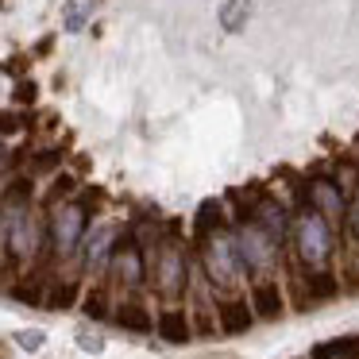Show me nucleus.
<instances>
[{"label":"nucleus","mask_w":359,"mask_h":359,"mask_svg":"<svg viewBox=\"0 0 359 359\" xmlns=\"http://www.w3.org/2000/svg\"><path fill=\"white\" fill-rule=\"evenodd\" d=\"M89 220H93V189H86V194H78L74 201H66V205H58L55 212H47L50 259L66 263V259L78 255L86 236H89V228H93Z\"/></svg>","instance_id":"obj_1"},{"label":"nucleus","mask_w":359,"mask_h":359,"mask_svg":"<svg viewBox=\"0 0 359 359\" xmlns=\"http://www.w3.org/2000/svg\"><path fill=\"white\" fill-rule=\"evenodd\" d=\"M290 243H294V259L302 271H328L336 251V228L320 212L297 209L294 228H290Z\"/></svg>","instance_id":"obj_2"},{"label":"nucleus","mask_w":359,"mask_h":359,"mask_svg":"<svg viewBox=\"0 0 359 359\" xmlns=\"http://www.w3.org/2000/svg\"><path fill=\"white\" fill-rule=\"evenodd\" d=\"M151 286H155L158 297H166L170 305L189 294V255L178 243V220L166 228V236L155 243V251H151Z\"/></svg>","instance_id":"obj_3"},{"label":"nucleus","mask_w":359,"mask_h":359,"mask_svg":"<svg viewBox=\"0 0 359 359\" xmlns=\"http://www.w3.org/2000/svg\"><path fill=\"white\" fill-rule=\"evenodd\" d=\"M197 255H201V271H205V278H209V286L212 290H224V297L236 294V286L248 278L232 228H228V232H220V236H212L209 243H201V248H197Z\"/></svg>","instance_id":"obj_4"},{"label":"nucleus","mask_w":359,"mask_h":359,"mask_svg":"<svg viewBox=\"0 0 359 359\" xmlns=\"http://www.w3.org/2000/svg\"><path fill=\"white\" fill-rule=\"evenodd\" d=\"M232 236H236V248H240V259H243V271H248L251 282L259 278H271L282 263V243L274 236H266L255 220L248 224H232Z\"/></svg>","instance_id":"obj_5"},{"label":"nucleus","mask_w":359,"mask_h":359,"mask_svg":"<svg viewBox=\"0 0 359 359\" xmlns=\"http://www.w3.org/2000/svg\"><path fill=\"white\" fill-rule=\"evenodd\" d=\"M151 278V255L132 232L120 240L116 255H112V266H109V286H120L128 297H135V290Z\"/></svg>","instance_id":"obj_6"},{"label":"nucleus","mask_w":359,"mask_h":359,"mask_svg":"<svg viewBox=\"0 0 359 359\" xmlns=\"http://www.w3.org/2000/svg\"><path fill=\"white\" fill-rule=\"evenodd\" d=\"M120 240H124V236H120V224H112V220H97V224L89 228L86 243H81V271H86L89 278L109 274Z\"/></svg>","instance_id":"obj_7"},{"label":"nucleus","mask_w":359,"mask_h":359,"mask_svg":"<svg viewBox=\"0 0 359 359\" xmlns=\"http://www.w3.org/2000/svg\"><path fill=\"white\" fill-rule=\"evenodd\" d=\"M305 209L320 212L332 228L348 224V194L336 178H325V174H313L309 189H305Z\"/></svg>","instance_id":"obj_8"},{"label":"nucleus","mask_w":359,"mask_h":359,"mask_svg":"<svg viewBox=\"0 0 359 359\" xmlns=\"http://www.w3.org/2000/svg\"><path fill=\"white\" fill-rule=\"evenodd\" d=\"M228 228H232V220H228V201H220V197H205V201L197 205V212H194V248L209 243L212 236L228 232Z\"/></svg>","instance_id":"obj_9"},{"label":"nucleus","mask_w":359,"mask_h":359,"mask_svg":"<svg viewBox=\"0 0 359 359\" xmlns=\"http://www.w3.org/2000/svg\"><path fill=\"white\" fill-rule=\"evenodd\" d=\"M294 290H297V309H309V305L340 297V278L332 271H302Z\"/></svg>","instance_id":"obj_10"},{"label":"nucleus","mask_w":359,"mask_h":359,"mask_svg":"<svg viewBox=\"0 0 359 359\" xmlns=\"http://www.w3.org/2000/svg\"><path fill=\"white\" fill-rule=\"evenodd\" d=\"M248 302H251V309H255V320H282L286 317V290L278 286V278L251 282Z\"/></svg>","instance_id":"obj_11"},{"label":"nucleus","mask_w":359,"mask_h":359,"mask_svg":"<svg viewBox=\"0 0 359 359\" xmlns=\"http://www.w3.org/2000/svg\"><path fill=\"white\" fill-rule=\"evenodd\" d=\"M251 325H255V309L243 294H228L217 302V328L224 336H243Z\"/></svg>","instance_id":"obj_12"},{"label":"nucleus","mask_w":359,"mask_h":359,"mask_svg":"<svg viewBox=\"0 0 359 359\" xmlns=\"http://www.w3.org/2000/svg\"><path fill=\"white\" fill-rule=\"evenodd\" d=\"M155 332H158V340L182 348V344H189V340H194V332H197L194 313L182 309V305H166V309L155 317Z\"/></svg>","instance_id":"obj_13"},{"label":"nucleus","mask_w":359,"mask_h":359,"mask_svg":"<svg viewBox=\"0 0 359 359\" xmlns=\"http://www.w3.org/2000/svg\"><path fill=\"white\" fill-rule=\"evenodd\" d=\"M112 320H116L124 332H140V336L155 332V317H151V309L140 302V297H124V302L112 309Z\"/></svg>","instance_id":"obj_14"},{"label":"nucleus","mask_w":359,"mask_h":359,"mask_svg":"<svg viewBox=\"0 0 359 359\" xmlns=\"http://www.w3.org/2000/svg\"><path fill=\"white\" fill-rule=\"evenodd\" d=\"M81 297H86V290H81V282H78V278H50L47 309H55V313L74 309V305H81Z\"/></svg>","instance_id":"obj_15"},{"label":"nucleus","mask_w":359,"mask_h":359,"mask_svg":"<svg viewBox=\"0 0 359 359\" xmlns=\"http://www.w3.org/2000/svg\"><path fill=\"white\" fill-rule=\"evenodd\" d=\"M0 205L4 209H32L35 205V178L32 174H16L8 186L0 189Z\"/></svg>","instance_id":"obj_16"},{"label":"nucleus","mask_w":359,"mask_h":359,"mask_svg":"<svg viewBox=\"0 0 359 359\" xmlns=\"http://www.w3.org/2000/svg\"><path fill=\"white\" fill-rule=\"evenodd\" d=\"M47 290H50V278H43V274H24V278L12 282L8 294L24 305H47Z\"/></svg>","instance_id":"obj_17"},{"label":"nucleus","mask_w":359,"mask_h":359,"mask_svg":"<svg viewBox=\"0 0 359 359\" xmlns=\"http://www.w3.org/2000/svg\"><path fill=\"white\" fill-rule=\"evenodd\" d=\"M112 290H109V282H97V286H89L86 290V297H81V313H86L89 320H104V317H112Z\"/></svg>","instance_id":"obj_18"},{"label":"nucleus","mask_w":359,"mask_h":359,"mask_svg":"<svg viewBox=\"0 0 359 359\" xmlns=\"http://www.w3.org/2000/svg\"><path fill=\"white\" fill-rule=\"evenodd\" d=\"M97 12V0H66L62 8V32L66 35H81L89 27V20H93Z\"/></svg>","instance_id":"obj_19"},{"label":"nucleus","mask_w":359,"mask_h":359,"mask_svg":"<svg viewBox=\"0 0 359 359\" xmlns=\"http://www.w3.org/2000/svg\"><path fill=\"white\" fill-rule=\"evenodd\" d=\"M74 197H78V178L62 170V174H55V178H50V189L43 194V209H47V212H55L58 205L74 201Z\"/></svg>","instance_id":"obj_20"},{"label":"nucleus","mask_w":359,"mask_h":359,"mask_svg":"<svg viewBox=\"0 0 359 359\" xmlns=\"http://www.w3.org/2000/svg\"><path fill=\"white\" fill-rule=\"evenodd\" d=\"M309 359H359V336H336L309 351Z\"/></svg>","instance_id":"obj_21"},{"label":"nucleus","mask_w":359,"mask_h":359,"mask_svg":"<svg viewBox=\"0 0 359 359\" xmlns=\"http://www.w3.org/2000/svg\"><path fill=\"white\" fill-rule=\"evenodd\" d=\"M248 12H251V4L248 0H232L224 12H220V24L228 27V32H240V24L248 20Z\"/></svg>","instance_id":"obj_22"},{"label":"nucleus","mask_w":359,"mask_h":359,"mask_svg":"<svg viewBox=\"0 0 359 359\" xmlns=\"http://www.w3.org/2000/svg\"><path fill=\"white\" fill-rule=\"evenodd\" d=\"M62 151H43V155L39 158H35V163H32V178H35V174H50V170H55V166L58 163H62Z\"/></svg>","instance_id":"obj_23"},{"label":"nucleus","mask_w":359,"mask_h":359,"mask_svg":"<svg viewBox=\"0 0 359 359\" xmlns=\"http://www.w3.org/2000/svg\"><path fill=\"white\" fill-rule=\"evenodd\" d=\"M24 132V120L16 112H0V140H12V135Z\"/></svg>","instance_id":"obj_24"},{"label":"nucleus","mask_w":359,"mask_h":359,"mask_svg":"<svg viewBox=\"0 0 359 359\" xmlns=\"http://www.w3.org/2000/svg\"><path fill=\"white\" fill-rule=\"evenodd\" d=\"M12 97H16V104H35V101H39V86H35V81H16V93H12Z\"/></svg>","instance_id":"obj_25"},{"label":"nucleus","mask_w":359,"mask_h":359,"mask_svg":"<svg viewBox=\"0 0 359 359\" xmlns=\"http://www.w3.org/2000/svg\"><path fill=\"white\" fill-rule=\"evenodd\" d=\"M16 340H20V348H24V351H39L47 336H43L39 328H32V332H16Z\"/></svg>","instance_id":"obj_26"},{"label":"nucleus","mask_w":359,"mask_h":359,"mask_svg":"<svg viewBox=\"0 0 359 359\" xmlns=\"http://www.w3.org/2000/svg\"><path fill=\"white\" fill-rule=\"evenodd\" d=\"M24 70H27V58H24V55L8 58V62H0V74H12L16 81H24Z\"/></svg>","instance_id":"obj_27"},{"label":"nucleus","mask_w":359,"mask_h":359,"mask_svg":"<svg viewBox=\"0 0 359 359\" xmlns=\"http://www.w3.org/2000/svg\"><path fill=\"white\" fill-rule=\"evenodd\" d=\"M348 228H351V236L359 240V189H355V201H351V209H348Z\"/></svg>","instance_id":"obj_28"},{"label":"nucleus","mask_w":359,"mask_h":359,"mask_svg":"<svg viewBox=\"0 0 359 359\" xmlns=\"http://www.w3.org/2000/svg\"><path fill=\"white\" fill-rule=\"evenodd\" d=\"M78 344H81V351H101V348H104L101 336H89V332H81V336H78Z\"/></svg>","instance_id":"obj_29"},{"label":"nucleus","mask_w":359,"mask_h":359,"mask_svg":"<svg viewBox=\"0 0 359 359\" xmlns=\"http://www.w3.org/2000/svg\"><path fill=\"white\" fill-rule=\"evenodd\" d=\"M12 158H16V155H12V151L4 147V140H0V174H4V170L12 166Z\"/></svg>","instance_id":"obj_30"},{"label":"nucleus","mask_w":359,"mask_h":359,"mask_svg":"<svg viewBox=\"0 0 359 359\" xmlns=\"http://www.w3.org/2000/svg\"><path fill=\"white\" fill-rule=\"evenodd\" d=\"M50 47H55V35H47V39H43L39 47H35V55H50Z\"/></svg>","instance_id":"obj_31"}]
</instances>
